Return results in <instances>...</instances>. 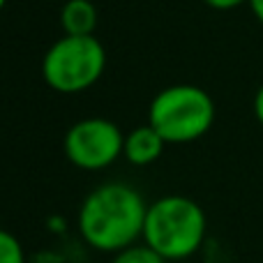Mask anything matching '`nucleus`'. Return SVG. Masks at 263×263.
Wrapping results in <instances>:
<instances>
[{"instance_id":"obj_1","label":"nucleus","mask_w":263,"mask_h":263,"mask_svg":"<svg viewBox=\"0 0 263 263\" xmlns=\"http://www.w3.org/2000/svg\"><path fill=\"white\" fill-rule=\"evenodd\" d=\"M148 203L127 182H104L83 199L79 208V233L97 252L116 254L143 238Z\"/></svg>"},{"instance_id":"obj_10","label":"nucleus","mask_w":263,"mask_h":263,"mask_svg":"<svg viewBox=\"0 0 263 263\" xmlns=\"http://www.w3.org/2000/svg\"><path fill=\"white\" fill-rule=\"evenodd\" d=\"M203 3L213 9H219V12H229V9H236L240 5L250 3V0H203Z\"/></svg>"},{"instance_id":"obj_2","label":"nucleus","mask_w":263,"mask_h":263,"mask_svg":"<svg viewBox=\"0 0 263 263\" xmlns=\"http://www.w3.org/2000/svg\"><path fill=\"white\" fill-rule=\"evenodd\" d=\"M205 213L196 201L168 194L148 203L143 224V242L166 261L190 259L205 240Z\"/></svg>"},{"instance_id":"obj_3","label":"nucleus","mask_w":263,"mask_h":263,"mask_svg":"<svg viewBox=\"0 0 263 263\" xmlns=\"http://www.w3.org/2000/svg\"><path fill=\"white\" fill-rule=\"evenodd\" d=\"M213 123V97L192 83H178L159 90L148 109V125L166 143H192L208 134Z\"/></svg>"},{"instance_id":"obj_7","label":"nucleus","mask_w":263,"mask_h":263,"mask_svg":"<svg viewBox=\"0 0 263 263\" xmlns=\"http://www.w3.org/2000/svg\"><path fill=\"white\" fill-rule=\"evenodd\" d=\"M60 26L65 35H95L97 9L90 0H67L60 9Z\"/></svg>"},{"instance_id":"obj_12","label":"nucleus","mask_w":263,"mask_h":263,"mask_svg":"<svg viewBox=\"0 0 263 263\" xmlns=\"http://www.w3.org/2000/svg\"><path fill=\"white\" fill-rule=\"evenodd\" d=\"M252 7V12H254V16H256V21L263 26V0H250L247 3Z\"/></svg>"},{"instance_id":"obj_9","label":"nucleus","mask_w":263,"mask_h":263,"mask_svg":"<svg viewBox=\"0 0 263 263\" xmlns=\"http://www.w3.org/2000/svg\"><path fill=\"white\" fill-rule=\"evenodd\" d=\"M0 263H26L23 245L14 233L0 229Z\"/></svg>"},{"instance_id":"obj_6","label":"nucleus","mask_w":263,"mask_h":263,"mask_svg":"<svg viewBox=\"0 0 263 263\" xmlns=\"http://www.w3.org/2000/svg\"><path fill=\"white\" fill-rule=\"evenodd\" d=\"M166 141L157 134L150 125H139L132 132L125 134V148L123 155L129 164L134 166H148V164L157 162L164 153Z\"/></svg>"},{"instance_id":"obj_13","label":"nucleus","mask_w":263,"mask_h":263,"mask_svg":"<svg viewBox=\"0 0 263 263\" xmlns=\"http://www.w3.org/2000/svg\"><path fill=\"white\" fill-rule=\"evenodd\" d=\"M5 3H7V0H0V12H3V7H5Z\"/></svg>"},{"instance_id":"obj_5","label":"nucleus","mask_w":263,"mask_h":263,"mask_svg":"<svg viewBox=\"0 0 263 263\" xmlns=\"http://www.w3.org/2000/svg\"><path fill=\"white\" fill-rule=\"evenodd\" d=\"M125 134L106 118H83L63 139L65 157L83 171H102L123 155Z\"/></svg>"},{"instance_id":"obj_4","label":"nucleus","mask_w":263,"mask_h":263,"mask_svg":"<svg viewBox=\"0 0 263 263\" xmlns=\"http://www.w3.org/2000/svg\"><path fill=\"white\" fill-rule=\"evenodd\" d=\"M106 69V49L95 35H63L42 58V79L55 92L74 95L92 88Z\"/></svg>"},{"instance_id":"obj_8","label":"nucleus","mask_w":263,"mask_h":263,"mask_svg":"<svg viewBox=\"0 0 263 263\" xmlns=\"http://www.w3.org/2000/svg\"><path fill=\"white\" fill-rule=\"evenodd\" d=\"M111 263H168V261L162 254H157L150 245H145V242H134V245L116 252Z\"/></svg>"},{"instance_id":"obj_11","label":"nucleus","mask_w":263,"mask_h":263,"mask_svg":"<svg viewBox=\"0 0 263 263\" xmlns=\"http://www.w3.org/2000/svg\"><path fill=\"white\" fill-rule=\"evenodd\" d=\"M254 116H256V120H259V125L263 127V86L254 95Z\"/></svg>"}]
</instances>
